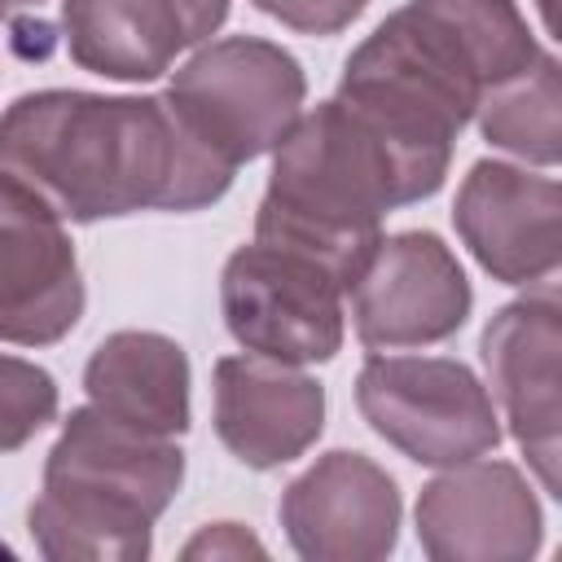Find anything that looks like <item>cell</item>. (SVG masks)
I'll return each instance as SVG.
<instances>
[{"label": "cell", "mask_w": 562, "mask_h": 562, "mask_svg": "<svg viewBox=\"0 0 562 562\" xmlns=\"http://www.w3.org/2000/svg\"><path fill=\"white\" fill-rule=\"evenodd\" d=\"M83 316L66 220L0 167V342L48 347Z\"/></svg>", "instance_id": "cell-8"}, {"label": "cell", "mask_w": 562, "mask_h": 562, "mask_svg": "<svg viewBox=\"0 0 562 562\" xmlns=\"http://www.w3.org/2000/svg\"><path fill=\"white\" fill-rule=\"evenodd\" d=\"M562 189L553 176H536L514 162L483 158L457 189L452 224L483 272L505 285H540L558 272Z\"/></svg>", "instance_id": "cell-12"}, {"label": "cell", "mask_w": 562, "mask_h": 562, "mask_svg": "<svg viewBox=\"0 0 562 562\" xmlns=\"http://www.w3.org/2000/svg\"><path fill=\"white\" fill-rule=\"evenodd\" d=\"M400 487L364 452L334 448L281 492V527L307 562H378L400 540Z\"/></svg>", "instance_id": "cell-11"}, {"label": "cell", "mask_w": 562, "mask_h": 562, "mask_svg": "<svg viewBox=\"0 0 562 562\" xmlns=\"http://www.w3.org/2000/svg\"><path fill=\"white\" fill-rule=\"evenodd\" d=\"M325 430V386L299 364L224 356L215 364V435L250 470L303 457Z\"/></svg>", "instance_id": "cell-14"}, {"label": "cell", "mask_w": 562, "mask_h": 562, "mask_svg": "<svg viewBox=\"0 0 562 562\" xmlns=\"http://www.w3.org/2000/svg\"><path fill=\"white\" fill-rule=\"evenodd\" d=\"M562 88H558V57L540 53L522 75L487 88L474 105L479 132L487 145L531 162V167H553L562 154Z\"/></svg>", "instance_id": "cell-16"}, {"label": "cell", "mask_w": 562, "mask_h": 562, "mask_svg": "<svg viewBox=\"0 0 562 562\" xmlns=\"http://www.w3.org/2000/svg\"><path fill=\"white\" fill-rule=\"evenodd\" d=\"M448 162V149L417 145L329 97L272 149L255 237L316 259L347 294L382 241L386 211L439 193Z\"/></svg>", "instance_id": "cell-2"}, {"label": "cell", "mask_w": 562, "mask_h": 562, "mask_svg": "<svg viewBox=\"0 0 562 562\" xmlns=\"http://www.w3.org/2000/svg\"><path fill=\"white\" fill-rule=\"evenodd\" d=\"M536 4H540V13H544V26L553 31V0H536Z\"/></svg>", "instance_id": "cell-21"}, {"label": "cell", "mask_w": 562, "mask_h": 562, "mask_svg": "<svg viewBox=\"0 0 562 562\" xmlns=\"http://www.w3.org/2000/svg\"><path fill=\"white\" fill-rule=\"evenodd\" d=\"M246 553H263V544L237 522H215L198 540L184 544V558H246Z\"/></svg>", "instance_id": "cell-19"}, {"label": "cell", "mask_w": 562, "mask_h": 562, "mask_svg": "<svg viewBox=\"0 0 562 562\" xmlns=\"http://www.w3.org/2000/svg\"><path fill=\"white\" fill-rule=\"evenodd\" d=\"M479 356L487 369L492 386L487 395H496L509 435L518 439V448L527 452V465L536 470V479L544 483L549 496L558 492V356H562V307L549 281H540V290L505 303L483 338H479Z\"/></svg>", "instance_id": "cell-9"}, {"label": "cell", "mask_w": 562, "mask_h": 562, "mask_svg": "<svg viewBox=\"0 0 562 562\" xmlns=\"http://www.w3.org/2000/svg\"><path fill=\"white\" fill-rule=\"evenodd\" d=\"M88 404L149 435L189 430V356L176 338L154 329H119L97 342L83 369Z\"/></svg>", "instance_id": "cell-15"}, {"label": "cell", "mask_w": 562, "mask_h": 562, "mask_svg": "<svg viewBox=\"0 0 562 562\" xmlns=\"http://www.w3.org/2000/svg\"><path fill=\"white\" fill-rule=\"evenodd\" d=\"M44 0H0V22L4 18H13V13H22V9H40Z\"/></svg>", "instance_id": "cell-20"}, {"label": "cell", "mask_w": 562, "mask_h": 562, "mask_svg": "<svg viewBox=\"0 0 562 562\" xmlns=\"http://www.w3.org/2000/svg\"><path fill=\"white\" fill-rule=\"evenodd\" d=\"M228 18V0H61L66 53L79 70L145 83L206 44Z\"/></svg>", "instance_id": "cell-13"}, {"label": "cell", "mask_w": 562, "mask_h": 562, "mask_svg": "<svg viewBox=\"0 0 562 562\" xmlns=\"http://www.w3.org/2000/svg\"><path fill=\"white\" fill-rule=\"evenodd\" d=\"M356 404L373 435L417 465H461L501 443V417L483 378L448 356H369Z\"/></svg>", "instance_id": "cell-5"}, {"label": "cell", "mask_w": 562, "mask_h": 562, "mask_svg": "<svg viewBox=\"0 0 562 562\" xmlns=\"http://www.w3.org/2000/svg\"><path fill=\"white\" fill-rule=\"evenodd\" d=\"M184 483V452L167 435L136 430L92 404L61 422L44 461V487L26 509L31 536L53 562H136L154 549V522Z\"/></svg>", "instance_id": "cell-3"}, {"label": "cell", "mask_w": 562, "mask_h": 562, "mask_svg": "<svg viewBox=\"0 0 562 562\" xmlns=\"http://www.w3.org/2000/svg\"><path fill=\"white\" fill-rule=\"evenodd\" d=\"M220 307L228 334L246 351L281 364L334 360L347 329L342 285L316 259L259 237L228 255Z\"/></svg>", "instance_id": "cell-6"}, {"label": "cell", "mask_w": 562, "mask_h": 562, "mask_svg": "<svg viewBox=\"0 0 562 562\" xmlns=\"http://www.w3.org/2000/svg\"><path fill=\"white\" fill-rule=\"evenodd\" d=\"M250 4L299 35H338L369 9V0H250Z\"/></svg>", "instance_id": "cell-18"}, {"label": "cell", "mask_w": 562, "mask_h": 562, "mask_svg": "<svg viewBox=\"0 0 562 562\" xmlns=\"http://www.w3.org/2000/svg\"><path fill=\"white\" fill-rule=\"evenodd\" d=\"M57 417V382L48 369L0 356V452L26 448Z\"/></svg>", "instance_id": "cell-17"}, {"label": "cell", "mask_w": 562, "mask_h": 562, "mask_svg": "<svg viewBox=\"0 0 562 562\" xmlns=\"http://www.w3.org/2000/svg\"><path fill=\"white\" fill-rule=\"evenodd\" d=\"M0 167L61 220L92 224L136 211H202L233 184L162 97L44 88L0 114Z\"/></svg>", "instance_id": "cell-1"}, {"label": "cell", "mask_w": 562, "mask_h": 562, "mask_svg": "<svg viewBox=\"0 0 562 562\" xmlns=\"http://www.w3.org/2000/svg\"><path fill=\"white\" fill-rule=\"evenodd\" d=\"M347 294L356 338L373 351L443 342L474 307L461 259L422 228L382 237Z\"/></svg>", "instance_id": "cell-7"}, {"label": "cell", "mask_w": 562, "mask_h": 562, "mask_svg": "<svg viewBox=\"0 0 562 562\" xmlns=\"http://www.w3.org/2000/svg\"><path fill=\"white\" fill-rule=\"evenodd\" d=\"M307 79L294 53L259 35H224L171 75L162 101L180 127L233 171L272 154L303 114Z\"/></svg>", "instance_id": "cell-4"}, {"label": "cell", "mask_w": 562, "mask_h": 562, "mask_svg": "<svg viewBox=\"0 0 562 562\" xmlns=\"http://www.w3.org/2000/svg\"><path fill=\"white\" fill-rule=\"evenodd\" d=\"M417 540L435 562H522L540 553L544 514L518 465L474 457L422 487Z\"/></svg>", "instance_id": "cell-10"}]
</instances>
